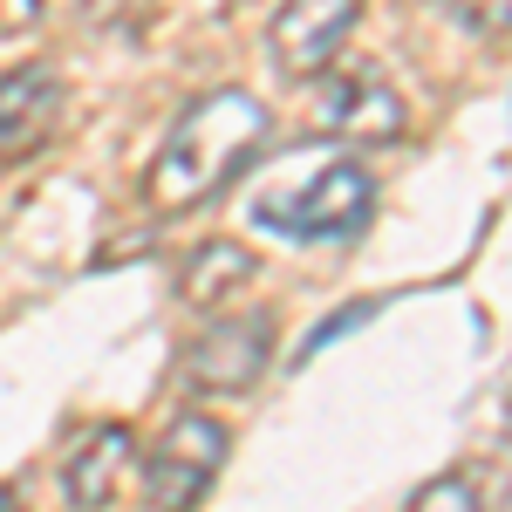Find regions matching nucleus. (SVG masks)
Here are the masks:
<instances>
[{"label":"nucleus","instance_id":"nucleus-1","mask_svg":"<svg viewBox=\"0 0 512 512\" xmlns=\"http://www.w3.org/2000/svg\"><path fill=\"white\" fill-rule=\"evenodd\" d=\"M267 103L253 89H212L185 103V117L171 123L164 151L151 158V205L158 212H192L233 185L253 164V151L267 144Z\"/></svg>","mask_w":512,"mask_h":512},{"label":"nucleus","instance_id":"nucleus-2","mask_svg":"<svg viewBox=\"0 0 512 512\" xmlns=\"http://www.w3.org/2000/svg\"><path fill=\"white\" fill-rule=\"evenodd\" d=\"M369 212H376V171L362 158L280 171L274 185L253 198V226L294 239V246H342L369 226Z\"/></svg>","mask_w":512,"mask_h":512},{"label":"nucleus","instance_id":"nucleus-3","mask_svg":"<svg viewBox=\"0 0 512 512\" xmlns=\"http://www.w3.org/2000/svg\"><path fill=\"white\" fill-rule=\"evenodd\" d=\"M226 451H233V431L219 424V417H178L171 431L151 444V458L137 465V485H144V499L164 512L178 506H198L212 485H219V472H226Z\"/></svg>","mask_w":512,"mask_h":512},{"label":"nucleus","instance_id":"nucleus-4","mask_svg":"<svg viewBox=\"0 0 512 512\" xmlns=\"http://www.w3.org/2000/svg\"><path fill=\"white\" fill-rule=\"evenodd\" d=\"M274 362V315H219L212 328H198V342L185 349V376L205 396H239L253 390Z\"/></svg>","mask_w":512,"mask_h":512},{"label":"nucleus","instance_id":"nucleus-5","mask_svg":"<svg viewBox=\"0 0 512 512\" xmlns=\"http://www.w3.org/2000/svg\"><path fill=\"white\" fill-rule=\"evenodd\" d=\"M403 123H410L403 96H396L369 62L349 69V76H335V82H321V130L349 137L362 151H369V144H403Z\"/></svg>","mask_w":512,"mask_h":512},{"label":"nucleus","instance_id":"nucleus-6","mask_svg":"<svg viewBox=\"0 0 512 512\" xmlns=\"http://www.w3.org/2000/svg\"><path fill=\"white\" fill-rule=\"evenodd\" d=\"M62 103H69V89H62V76L48 62L7 69L0 76V164L41 151L55 137V123H62Z\"/></svg>","mask_w":512,"mask_h":512},{"label":"nucleus","instance_id":"nucleus-7","mask_svg":"<svg viewBox=\"0 0 512 512\" xmlns=\"http://www.w3.org/2000/svg\"><path fill=\"white\" fill-rule=\"evenodd\" d=\"M362 0H287L274 14V62L287 76H321L349 41Z\"/></svg>","mask_w":512,"mask_h":512},{"label":"nucleus","instance_id":"nucleus-8","mask_svg":"<svg viewBox=\"0 0 512 512\" xmlns=\"http://www.w3.org/2000/svg\"><path fill=\"white\" fill-rule=\"evenodd\" d=\"M130 485H137V437H130V424H96L76 444L69 472H62L69 506H117Z\"/></svg>","mask_w":512,"mask_h":512},{"label":"nucleus","instance_id":"nucleus-9","mask_svg":"<svg viewBox=\"0 0 512 512\" xmlns=\"http://www.w3.org/2000/svg\"><path fill=\"white\" fill-rule=\"evenodd\" d=\"M253 274H260V260H253L239 239H205L192 253V267H185V280H178V294H185L192 308H219L226 294L253 287Z\"/></svg>","mask_w":512,"mask_h":512},{"label":"nucleus","instance_id":"nucleus-10","mask_svg":"<svg viewBox=\"0 0 512 512\" xmlns=\"http://www.w3.org/2000/svg\"><path fill=\"white\" fill-rule=\"evenodd\" d=\"M444 14H451V28H465L478 41H499L512 35V0H437Z\"/></svg>","mask_w":512,"mask_h":512},{"label":"nucleus","instance_id":"nucleus-11","mask_svg":"<svg viewBox=\"0 0 512 512\" xmlns=\"http://www.w3.org/2000/svg\"><path fill=\"white\" fill-rule=\"evenodd\" d=\"M410 506H431V512H451V506H478V478L472 472H444V478H424L410 492Z\"/></svg>","mask_w":512,"mask_h":512},{"label":"nucleus","instance_id":"nucleus-12","mask_svg":"<svg viewBox=\"0 0 512 512\" xmlns=\"http://www.w3.org/2000/svg\"><path fill=\"white\" fill-rule=\"evenodd\" d=\"M41 21V0H0V41L7 35H28Z\"/></svg>","mask_w":512,"mask_h":512},{"label":"nucleus","instance_id":"nucleus-13","mask_svg":"<svg viewBox=\"0 0 512 512\" xmlns=\"http://www.w3.org/2000/svg\"><path fill=\"white\" fill-rule=\"evenodd\" d=\"M7 506H14V492H7V485H0V512H7Z\"/></svg>","mask_w":512,"mask_h":512}]
</instances>
